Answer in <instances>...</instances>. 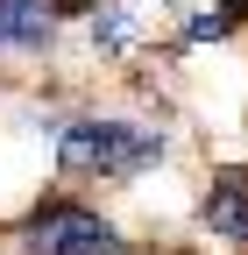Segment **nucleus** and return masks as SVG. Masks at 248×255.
I'll list each match as a JSON object with an SVG mask.
<instances>
[{
    "label": "nucleus",
    "instance_id": "nucleus-1",
    "mask_svg": "<svg viewBox=\"0 0 248 255\" xmlns=\"http://www.w3.org/2000/svg\"><path fill=\"white\" fill-rule=\"evenodd\" d=\"M170 156V135L149 121H114V114H78L57 128V170L92 177V184H128Z\"/></svg>",
    "mask_w": 248,
    "mask_h": 255
},
{
    "label": "nucleus",
    "instance_id": "nucleus-2",
    "mask_svg": "<svg viewBox=\"0 0 248 255\" xmlns=\"http://www.w3.org/2000/svg\"><path fill=\"white\" fill-rule=\"evenodd\" d=\"M7 241L21 255H128V234H121L107 213L78 206V199H43Z\"/></svg>",
    "mask_w": 248,
    "mask_h": 255
},
{
    "label": "nucleus",
    "instance_id": "nucleus-3",
    "mask_svg": "<svg viewBox=\"0 0 248 255\" xmlns=\"http://www.w3.org/2000/svg\"><path fill=\"white\" fill-rule=\"evenodd\" d=\"M199 227L213 241H227L234 255H248V163H227L213 170L206 191H199Z\"/></svg>",
    "mask_w": 248,
    "mask_h": 255
},
{
    "label": "nucleus",
    "instance_id": "nucleus-4",
    "mask_svg": "<svg viewBox=\"0 0 248 255\" xmlns=\"http://www.w3.org/2000/svg\"><path fill=\"white\" fill-rule=\"evenodd\" d=\"M64 28V0H0V57L7 50H50Z\"/></svg>",
    "mask_w": 248,
    "mask_h": 255
},
{
    "label": "nucleus",
    "instance_id": "nucleus-5",
    "mask_svg": "<svg viewBox=\"0 0 248 255\" xmlns=\"http://www.w3.org/2000/svg\"><path fill=\"white\" fill-rule=\"evenodd\" d=\"M149 28H156V7H149V0H107V7H92V43L100 50H135Z\"/></svg>",
    "mask_w": 248,
    "mask_h": 255
},
{
    "label": "nucleus",
    "instance_id": "nucleus-6",
    "mask_svg": "<svg viewBox=\"0 0 248 255\" xmlns=\"http://www.w3.org/2000/svg\"><path fill=\"white\" fill-rule=\"evenodd\" d=\"M248 21V0H220V7H199L192 21L177 28V43L192 50V43H220V36H234V28Z\"/></svg>",
    "mask_w": 248,
    "mask_h": 255
}]
</instances>
